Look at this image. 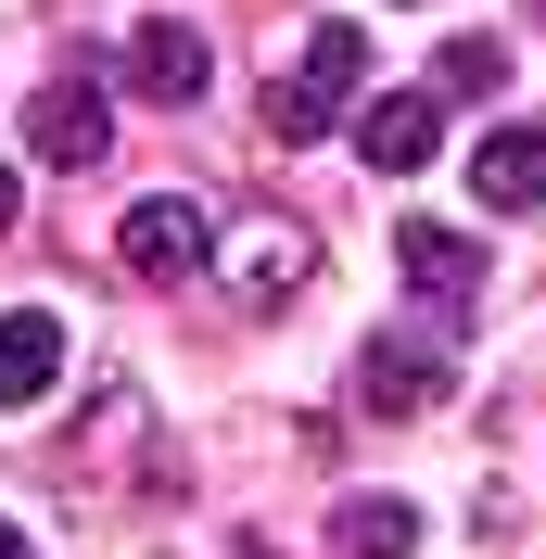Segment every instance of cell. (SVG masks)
Masks as SVG:
<instances>
[{
	"mask_svg": "<svg viewBox=\"0 0 546 559\" xmlns=\"http://www.w3.org/2000/svg\"><path fill=\"white\" fill-rule=\"evenodd\" d=\"M115 254H128V280L178 293V280H204V267H216V216L191 204V191H153V204L115 216Z\"/></svg>",
	"mask_w": 546,
	"mask_h": 559,
	"instance_id": "7a4b0ae2",
	"label": "cell"
},
{
	"mask_svg": "<svg viewBox=\"0 0 546 559\" xmlns=\"http://www.w3.org/2000/svg\"><path fill=\"white\" fill-rule=\"evenodd\" d=\"M471 191L496 216H534L546 204V128H483L471 140Z\"/></svg>",
	"mask_w": 546,
	"mask_h": 559,
	"instance_id": "9c48e42d",
	"label": "cell"
},
{
	"mask_svg": "<svg viewBox=\"0 0 546 559\" xmlns=\"http://www.w3.org/2000/svg\"><path fill=\"white\" fill-rule=\"evenodd\" d=\"M26 153H38V166H103V153H115L103 64H64V76H51V90L26 103Z\"/></svg>",
	"mask_w": 546,
	"mask_h": 559,
	"instance_id": "3957f363",
	"label": "cell"
},
{
	"mask_svg": "<svg viewBox=\"0 0 546 559\" xmlns=\"http://www.w3.org/2000/svg\"><path fill=\"white\" fill-rule=\"evenodd\" d=\"M534 26H546V0H534Z\"/></svg>",
	"mask_w": 546,
	"mask_h": 559,
	"instance_id": "9a60e30c",
	"label": "cell"
},
{
	"mask_svg": "<svg viewBox=\"0 0 546 559\" xmlns=\"http://www.w3.org/2000/svg\"><path fill=\"white\" fill-rule=\"evenodd\" d=\"M128 90L140 103H204L216 90V51H204V26H178V13H140V38H128Z\"/></svg>",
	"mask_w": 546,
	"mask_h": 559,
	"instance_id": "52a82bcc",
	"label": "cell"
},
{
	"mask_svg": "<svg viewBox=\"0 0 546 559\" xmlns=\"http://www.w3.org/2000/svg\"><path fill=\"white\" fill-rule=\"evenodd\" d=\"M13 204H26V191H13V166H0V229H13Z\"/></svg>",
	"mask_w": 546,
	"mask_h": 559,
	"instance_id": "4fadbf2b",
	"label": "cell"
},
{
	"mask_svg": "<svg viewBox=\"0 0 546 559\" xmlns=\"http://www.w3.org/2000/svg\"><path fill=\"white\" fill-rule=\"evenodd\" d=\"M407 547H419L407 496H343V509H331V559H407Z\"/></svg>",
	"mask_w": 546,
	"mask_h": 559,
	"instance_id": "8fae6325",
	"label": "cell"
},
{
	"mask_svg": "<svg viewBox=\"0 0 546 559\" xmlns=\"http://www.w3.org/2000/svg\"><path fill=\"white\" fill-rule=\"evenodd\" d=\"M356 90H369V26H306V51H293V76L268 90V140L280 153H306V140L356 128Z\"/></svg>",
	"mask_w": 546,
	"mask_h": 559,
	"instance_id": "6da1fadb",
	"label": "cell"
},
{
	"mask_svg": "<svg viewBox=\"0 0 546 559\" xmlns=\"http://www.w3.org/2000/svg\"><path fill=\"white\" fill-rule=\"evenodd\" d=\"M306 280H318V242L293 229V216H254V229L229 242V306H241V318H280Z\"/></svg>",
	"mask_w": 546,
	"mask_h": 559,
	"instance_id": "5b68a950",
	"label": "cell"
},
{
	"mask_svg": "<svg viewBox=\"0 0 546 559\" xmlns=\"http://www.w3.org/2000/svg\"><path fill=\"white\" fill-rule=\"evenodd\" d=\"M444 394V331H369L356 344V407L369 419H419Z\"/></svg>",
	"mask_w": 546,
	"mask_h": 559,
	"instance_id": "277c9868",
	"label": "cell"
},
{
	"mask_svg": "<svg viewBox=\"0 0 546 559\" xmlns=\"http://www.w3.org/2000/svg\"><path fill=\"white\" fill-rule=\"evenodd\" d=\"M51 382H64V318L13 306V318H0V407H38Z\"/></svg>",
	"mask_w": 546,
	"mask_h": 559,
	"instance_id": "30bf717a",
	"label": "cell"
},
{
	"mask_svg": "<svg viewBox=\"0 0 546 559\" xmlns=\"http://www.w3.org/2000/svg\"><path fill=\"white\" fill-rule=\"evenodd\" d=\"M394 267L419 280V318H432V331H458V318L483 306V254L458 242L444 216H407V229H394Z\"/></svg>",
	"mask_w": 546,
	"mask_h": 559,
	"instance_id": "8992f818",
	"label": "cell"
},
{
	"mask_svg": "<svg viewBox=\"0 0 546 559\" xmlns=\"http://www.w3.org/2000/svg\"><path fill=\"white\" fill-rule=\"evenodd\" d=\"M432 90H444V103H496V90H509V38H444Z\"/></svg>",
	"mask_w": 546,
	"mask_h": 559,
	"instance_id": "7c38bea8",
	"label": "cell"
},
{
	"mask_svg": "<svg viewBox=\"0 0 546 559\" xmlns=\"http://www.w3.org/2000/svg\"><path fill=\"white\" fill-rule=\"evenodd\" d=\"M0 559H38V547H26V534H13V522H0Z\"/></svg>",
	"mask_w": 546,
	"mask_h": 559,
	"instance_id": "5bb4252c",
	"label": "cell"
},
{
	"mask_svg": "<svg viewBox=\"0 0 546 559\" xmlns=\"http://www.w3.org/2000/svg\"><path fill=\"white\" fill-rule=\"evenodd\" d=\"M444 140V90H381V103H356V153H369V178H419Z\"/></svg>",
	"mask_w": 546,
	"mask_h": 559,
	"instance_id": "ba28073f",
	"label": "cell"
}]
</instances>
